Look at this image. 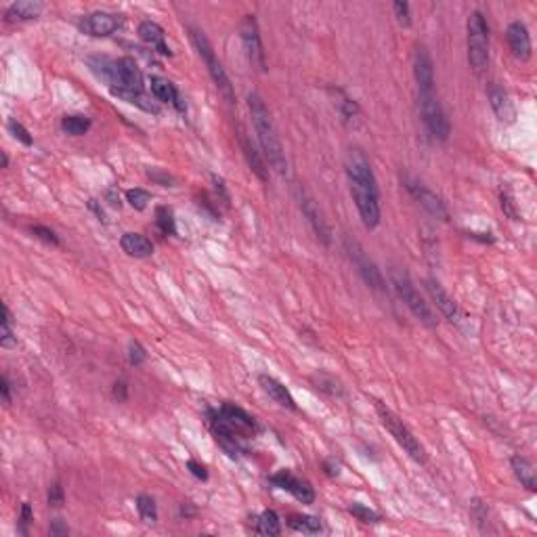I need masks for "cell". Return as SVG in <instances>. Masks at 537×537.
<instances>
[{
    "label": "cell",
    "mask_w": 537,
    "mask_h": 537,
    "mask_svg": "<svg viewBox=\"0 0 537 537\" xmlns=\"http://www.w3.org/2000/svg\"><path fill=\"white\" fill-rule=\"evenodd\" d=\"M248 107H250V116H252V124H254V131H256V137H258V143L265 151V158L269 160V164L283 176L288 174V160H286V151H283V145L277 137V131L273 126V120H271V114L267 110L265 101L252 92L248 97Z\"/></svg>",
    "instance_id": "obj_1"
},
{
    "label": "cell",
    "mask_w": 537,
    "mask_h": 537,
    "mask_svg": "<svg viewBox=\"0 0 537 537\" xmlns=\"http://www.w3.org/2000/svg\"><path fill=\"white\" fill-rule=\"evenodd\" d=\"M376 411H378V418H380L382 426L390 433V437L399 443V447H403V452L411 460H415L418 464H424L426 462V449L413 437V433L409 431V428L403 424V420L393 409H388L384 403H380V401H376Z\"/></svg>",
    "instance_id": "obj_2"
},
{
    "label": "cell",
    "mask_w": 537,
    "mask_h": 537,
    "mask_svg": "<svg viewBox=\"0 0 537 537\" xmlns=\"http://www.w3.org/2000/svg\"><path fill=\"white\" fill-rule=\"evenodd\" d=\"M468 63L477 76L489 65V28L481 11L468 17Z\"/></svg>",
    "instance_id": "obj_3"
},
{
    "label": "cell",
    "mask_w": 537,
    "mask_h": 537,
    "mask_svg": "<svg viewBox=\"0 0 537 537\" xmlns=\"http://www.w3.org/2000/svg\"><path fill=\"white\" fill-rule=\"evenodd\" d=\"M191 40H193V44H195V49H197L201 61L206 63V67H208V72H210L214 84H217V88L225 94V99H227L229 103H233V101H236V94H233V86H231V82H229V76H227L223 63L217 59V53H214V49H212L210 40L206 38V34L199 32V30H195V28H191Z\"/></svg>",
    "instance_id": "obj_4"
},
{
    "label": "cell",
    "mask_w": 537,
    "mask_h": 537,
    "mask_svg": "<svg viewBox=\"0 0 537 537\" xmlns=\"http://www.w3.org/2000/svg\"><path fill=\"white\" fill-rule=\"evenodd\" d=\"M390 277H393V286H395L397 294L401 296L405 306L413 313V317H418L422 324H426L428 328H435L437 326V317H435L433 308L424 302V298L420 296V292L415 290L411 279L405 273H399V271H393Z\"/></svg>",
    "instance_id": "obj_5"
},
{
    "label": "cell",
    "mask_w": 537,
    "mask_h": 537,
    "mask_svg": "<svg viewBox=\"0 0 537 537\" xmlns=\"http://www.w3.org/2000/svg\"><path fill=\"white\" fill-rule=\"evenodd\" d=\"M420 110H422V118H424L428 133L439 141H447L452 126H449V120L443 112V105L435 90L420 92Z\"/></svg>",
    "instance_id": "obj_6"
},
{
    "label": "cell",
    "mask_w": 537,
    "mask_h": 537,
    "mask_svg": "<svg viewBox=\"0 0 537 537\" xmlns=\"http://www.w3.org/2000/svg\"><path fill=\"white\" fill-rule=\"evenodd\" d=\"M351 195L359 210V217L367 229H376L380 225V191L378 185H361L351 183Z\"/></svg>",
    "instance_id": "obj_7"
},
{
    "label": "cell",
    "mask_w": 537,
    "mask_h": 537,
    "mask_svg": "<svg viewBox=\"0 0 537 537\" xmlns=\"http://www.w3.org/2000/svg\"><path fill=\"white\" fill-rule=\"evenodd\" d=\"M242 40H244V49L246 55L252 63V67H256L258 72L267 69V59H265V51H263V42H261V32H258V24L252 15H246L242 26Z\"/></svg>",
    "instance_id": "obj_8"
},
{
    "label": "cell",
    "mask_w": 537,
    "mask_h": 537,
    "mask_svg": "<svg viewBox=\"0 0 537 537\" xmlns=\"http://www.w3.org/2000/svg\"><path fill=\"white\" fill-rule=\"evenodd\" d=\"M120 26H122V17H120V15L105 13V11L90 13V15H86V17L80 22V30H82L84 34H88V36H94V38L110 36V34H114Z\"/></svg>",
    "instance_id": "obj_9"
},
{
    "label": "cell",
    "mask_w": 537,
    "mask_h": 537,
    "mask_svg": "<svg viewBox=\"0 0 537 537\" xmlns=\"http://www.w3.org/2000/svg\"><path fill=\"white\" fill-rule=\"evenodd\" d=\"M271 483L288 493H292L300 504H313L315 502V489L311 487L308 481H302L294 477L290 470H279L277 474L271 477Z\"/></svg>",
    "instance_id": "obj_10"
},
{
    "label": "cell",
    "mask_w": 537,
    "mask_h": 537,
    "mask_svg": "<svg viewBox=\"0 0 537 537\" xmlns=\"http://www.w3.org/2000/svg\"><path fill=\"white\" fill-rule=\"evenodd\" d=\"M405 187L411 191V195L433 214V217H437V219H441V221H449V212H447V206H445V201L437 195V193H433L431 189H426V187H422L420 183H415V181H409V179H405Z\"/></svg>",
    "instance_id": "obj_11"
},
{
    "label": "cell",
    "mask_w": 537,
    "mask_h": 537,
    "mask_svg": "<svg viewBox=\"0 0 537 537\" xmlns=\"http://www.w3.org/2000/svg\"><path fill=\"white\" fill-rule=\"evenodd\" d=\"M413 76L418 82V90H435V67H433V59L428 55L426 47L418 44L415 53H413Z\"/></svg>",
    "instance_id": "obj_12"
},
{
    "label": "cell",
    "mask_w": 537,
    "mask_h": 537,
    "mask_svg": "<svg viewBox=\"0 0 537 537\" xmlns=\"http://www.w3.org/2000/svg\"><path fill=\"white\" fill-rule=\"evenodd\" d=\"M349 254H351V258L355 261V265H357V269H359L363 281H365L370 288H374V290H378V292H384V290H386V281H384L380 269L363 254V250H361L357 244H353V248L349 246Z\"/></svg>",
    "instance_id": "obj_13"
},
{
    "label": "cell",
    "mask_w": 537,
    "mask_h": 537,
    "mask_svg": "<svg viewBox=\"0 0 537 537\" xmlns=\"http://www.w3.org/2000/svg\"><path fill=\"white\" fill-rule=\"evenodd\" d=\"M506 38H508L510 51L516 59H520V61L531 59V36L522 22H512L506 30Z\"/></svg>",
    "instance_id": "obj_14"
},
{
    "label": "cell",
    "mask_w": 537,
    "mask_h": 537,
    "mask_svg": "<svg viewBox=\"0 0 537 537\" xmlns=\"http://www.w3.org/2000/svg\"><path fill=\"white\" fill-rule=\"evenodd\" d=\"M426 290H428V294H431L433 302L437 304V308H439L449 321H458V319H460L458 304L454 302V298L443 290V286H441L437 279H426Z\"/></svg>",
    "instance_id": "obj_15"
},
{
    "label": "cell",
    "mask_w": 537,
    "mask_h": 537,
    "mask_svg": "<svg viewBox=\"0 0 537 537\" xmlns=\"http://www.w3.org/2000/svg\"><path fill=\"white\" fill-rule=\"evenodd\" d=\"M300 208H302V212H304V217H306L308 225L313 227L315 236H317L321 242H324L326 246H330V244H332L330 227H328V223L324 221V217H321V212L317 210V206L313 204V199H308V197H300Z\"/></svg>",
    "instance_id": "obj_16"
},
{
    "label": "cell",
    "mask_w": 537,
    "mask_h": 537,
    "mask_svg": "<svg viewBox=\"0 0 537 537\" xmlns=\"http://www.w3.org/2000/svg\"><path fill=\"white\" fill-rule=\"evenodd\" d=\"M219 413L223 415V420H225L231 428H236L238 433H242V431H252V433H254V431H256V420H254L250 413H246L242 407H238V405L225 403Z\"/></svg>",
    "instance_id": "obj_17"
},
{
    "label": "cell",
    "mask_w": 537,
    "mask_h": 537,
    "mask_svg": "<svg viewBox=\"0 0 537 537\" xmlns=\"http://www.w3.org/2000/svg\"><path fill=\"white\" fill-rule=\"evenodd\" d=\"M489 103L493 107L495 116L502 120V122H512L514 120V107H512V101L508 97V92L497 86V84H491L489 86Z\"/></svg>",
    "instance_id": "obj_18"
},
{
    "label": "cell",
    "mask_w": 537,
    "mask_h": 537,
    "mask_svg": "<svg viewBox=\"0 0 537 537\" xmlns=\"http://www.w3.org/2000/svg\"><path fill=\"white\" fill-rule=\"evenodd\" d=\"M44 11V5L38 0H17L7 9V19L9 22H30L36 19Z\"/></svg>",
    "instance_id": "obj_19"
},
{
    "label": "cell",
    "mask_w": 537,
    "mask_h": 537,
    "mask_svg": "<svg viewBox=\"0 0 537 537\" xmlns=\"http://www.w3.org/2000/svg\"><path fill=\"white\" fill-rule=\"evenodd\" d=\"M139 36H141V40H145L147 44H151L154 49H158L160 55H166V57L172 55L170 49H168L166 42H164L166 34H164L162 26H158L156 22H141V24H139Z\"/></svg>",
    "instance_id": "obj_20"
},
{
    "label": "cell",
    "mask_w": 537,
    "mask_h": 537,
    "mask_svg": "<svg viewBox=\"0 0 537 537\" xmlns=\"http://www.w3.org/2000/svg\"><path fill=\"white\" fill-rule=\"evenodd\" d=\"M120 246L129 256H135V258H147L154 254V244L141 233H124L120 240Z\"/></svg>",
    "instance_id": "obj_21"
},
{
    "label": "cell",
    "mask_w": 537,
    "mask_h": 537,
    "mask_svg": "<svg viewBox=\"0 0 537 537\" xmlns=\"http://www.w3.org/2000/svg\"><path fill=\"white\" fill-rule=\"evenodd\" d=\"M258 382L263 384V388H265V393L275 401V403H279L281 407H288V409H296V401H294V397L290 395V390L279 382V380H275V378H271V376H261L258 378Z\"/></svg>",
    "instance_id": "obj_22"
},
{
    "label": "cell",
    "mask_w": 537,
    "mask_h": 537,
    "mask_svg": "<svg viewBox=\"0 0 537 537\" xmlns=\"http://www.w3.org/2000/svg\"><path fill=\"white\" fill-rule=\"evenodd\" d=\"M149 88H151V94L156 99H160L164 103H174L179 110L183 112V103H181L179 90H176V86L170 80H166L162 76H151L149 78Z\"/></svg>",
    "instance_id": "obj_23"
},
{
    "label": "cell",
    "mask_w": 537,
    "mask_h": 537,
    "mask_svg": "<svg viewBox=\"0 0 537 537\" xmlns=\"http://www.w3.org/2000/svg\"><path fill=\"white\" fill-rule=\"evenodd\" d=\"M240 143H242V151H244V156H246V160H248L250 168L254 170V174H256L263 183H267V181H269V170H267V166H265L263 158L258 156V151L254 149V145L248 141V137H246L244 133L240 135Z\"/></svg>",
    "instance_id": "obj_24"
},
{
    "label": "cell",
    "mask_w": 537,
    "mask_h": 537,
    "mask_svg": "<svg viewBox=\"0 0 537 537\" xmlns=\"http://www.w3.org/2000/svg\"><path fill=\"white\" fill-rule=\"evenodd\" d=\"M512 470H514L516 479H518L529 491H535V468H533V464H531L527 458L514 456V458H512Z\"/></svg>",
    "instance_id": "obj_25"
},
{
    "label": "cell",
    "mask_w": 537,
    "mask_h": 537,
    "mask_svg": "<svg viewBox=\"0 0 537 537\" xmlns=\"http://www.w3.org/2000/svg\"><path fill=\"white\" fill-rule=\"evenodd\" d=\"M288 524L294 529V531H300V533H308V535H317L321 533V520L315 518V516H306V514H292L288 518Z\"/></svg>",
    "instance_id": "obj_26"
},
{
    "label": "cell",
    "mask_w": 537,
    "mask_h": 537,
    "mask_svg": "<svg viewBox=\"0 0 537 537\" xmlns=\"http://www.w3.org/2000/svg\"><path fill=\"white\" fill-rule=\"evenodd\" d=\"M336 94H338V101H336V105H338V112H340V116H342V120L347 122V124H355V120L359 118V105L347 94V92H342V90H336Z\"/></svg>",
    "instance_id": "obj_27"
},
{
    "label": "cell",
    "mask_w": 537,
    "mask_h": 537,
    "mask_svg": "<svg viewBox=\"0 0 537 537\" xmlns=\"http://www.w3.org/2000/svg\"><path fill=\"white\" fill-rule=\"evenodd\" d=\"M279 531H281V522H279L277 512L265 510V512L256 518V533L273 537V535H279Z\"/></svg>",
    "instance_id": "obj_28"
},
{
    "label": "cell",
    "mask_w": 537,
    "mask_h": 537,
    "mask_svg": "<svg viewBox=\"0 0 537 537\" xmlns=\"http://www.w3.org/2000/svg\"><path fill=\"white\" fill-rule=\"evenodd\" d=\"M0 347L5 349H15L17 347V336L13 332V317L7 304H3V328H0Z\"/></svg>",
    "instance_id": "obj_29"
},
{
    "label": "cell",
    "mask_w": 537,
    "mask_h": 537,
    "mask_svg": "<svg viewBox=\"0 0 537 537\" xmlns=\"http://www.w3.org/2000/svg\"><path fill=\"white\" fill-rule=\"evenodd\" d=\"M61 129H63L67 135L80 137V135H84V133L90 129V120H88L86 116H63Z\"/></svg>",
    "instance_id": "obj_30"
},
{
    "label": "cell",
    "mask_w": 537,
    "mask_h": 537,
    "mask_svg": "<svg viewBox=\"0 0 537 537\" xmlns=\"http://www.w3.org/2000/svg\"><path fill=\"white\" fill-rule=\"evenodd\" d=\"M137 510L141 514V518L147 522V524H154L158 520V506L154 502L151 495H139L137 497Z\"/></svg>",
    "instance_id": "obj_31"
},
{
    "label": "cell",
    "mask_w": 537,
    "mask_h": 537,
    "mask_svg": "<svg viewBox=\"0 0 537 537\" xmlns=\"http://www.w3.org/2000/svg\"><path fill=\"white\" fill-rule=\"evenodd\" d=\"M156 223H158V227H160L162 233L174 236L176 229H174V217H172V210H170V208L160 206V208L156 210Z\"/></svg>",
    "instance_id": "obj_32"
},
{
    "label": "cell",
    "mask_w": 537,
    "mask_h": 537,
    "mask_svg": "<svg viewBox=\"0 0 537 537\" xmlns=\"http://www.w3.org/2000/svg\"><path fill=\"white\" fill-rule=\"evenodd\" d=\"M349 512H351L357 520H361V522H372V524H376V522L382 520V516H380L378 512H374L372 508H367V506H363V504H357V502L349 506Z\"/></svg>",
    "instance_id": "obj_33"
},
{
    "label": "cell",
    "mask_w": 537,
    "mask_h": 537,
    "mask_svg": "<svg viewBox=\"0 0 537 537\" xmlns=\"http://www.w3.org/2000/svg\"><path fill=\"white\" fill-rule=\"evenodd\" d=\"M126 199H129V204H131L133 208L145 210L147 204L151 201V195H149L145 189H129V191H126Z\"/></svg>",
    "instance_id": "obj_34"
},
{
    "label": "cell",
    "mask_w": 537,
    "mask_h": 537,
    "mask_svg": "<svg viewBox=\"0 0 537 537\" xmlns=\"http://www.w3.org/2000/svg\"><path fill=\"white\" fill-rule=\"evenodd\" d=\"M393 9H395V15H397V22L401 24V26H405V28H409L411 26V15H409V5L407 3H403V0H397V3L393 5Z\"/></svg>",
    "instance_id": "obj_35"
},
{
    "label": "cell",
    "mask_w": 537,
    "mask_h": 537,
    "mask_svg": "<svg viewBox=\"0 0 537 537\" xmlns=\"http://www.w3.org/2000/svg\"><path fill=\"white\" fill-rule=\"evenodd\" d=\"M32 233L38 238V240H42L44 244H51V246H59V238L55 236V231H51L49 227H42V225H36V227H32Z\"/></svg>",
    "instance_id": "obj_36"
},
{
    "label": "cell",
    "mask_w": 537,
    "mask_h": 537,
    "mask_svg": "<svg viewBox=\"0 0 537 537\" xmlns=\"http://www.w3.org/2000/svg\"><path fill=\"white\" fill-rule=\"evenodd\" d=\"M9 131L13 133V137L15 139H19L24 145H32L34 141H32V137H30V133L24 129V124H19L17 120H9Z\"/></svg>",
    "instance_id": "obj_37"
},
{
    "label": "cell",
    "mask_w": 537,
    "mask_h": 537,
    "mask_svg": "<svg viewBox=\"0 0 537 537\" xmlns=\"http://www.w3.org/2000/svg\"><path fill=\"white\" fill-rule=\"evenodd\" d=\"M129 359H131L133 365H141V363H145V359H147L145 349H143L139 342H135V340L129 345Z\"/></svg>",
    "instance_id": "obj_38"
},
{
    "label": "cell",
    "mask_w": 537,
    "mask_h": 537,
    "mask_svg": "<svg viewBox=\"0 0 537 537\" xmlns=\"http://www.w3.org/2000/svg\"><path fill=\"white\" fill-rule=\"evenodd\" d=\"M147 176H149L151 181H156L158 185H162V187H174V179H172L170 174L162 172V170L151 168V170H147Z\"/></svg>",
    "instance_id": "obj_39"
},
{
    "label": "cell",
    "mask_w": 537,
    "mask_h": 537,
    "mask_svg": "<svg viewBox=\"0 0 537 537\" xmlns=\"http://www.w3.org/2000/svg\"><path fill=\"white\" fill-rule=\"evenodd\" d=\"M49 504L51 506H63V487L59 485V483H55L53 487H51V491H49Z\"/></svg>",
    "instance_id": "obj_40"
},
{
    "label": "cell",
    "mask_w": 537,
    "mask_h": 537,
    "mask_svg": "<svg viewBox=\"0 0 537 537\" xmlns=\"http://www.w3.org/2000/svg\"><path fill=\"white\" fill-rule=\"evenodd\" d=\"M51 535H55V537H63V535H67L69 533V529H67V524L61 520V518H55L53 522H51Z\"/></svg>",
    "instance_id": "obj_41"
},
{
    "label": "cell",
    "mask_w": 537,
    "mask_h": 537,
    "mask_svg": "<svg viewBox=\"0 0 537 537\" xmlns=\"http://www.w3.org/2000/svg\"><path fill=\"white\" fill-rule=\"evenodd\" d=\"M187 468L191 470V474H193L195 479H201V481H206V479H208L206 468H204L201 464H197L195 460H189V462H187Z\"/></svg>",
    "instance_id": "obj_42"
},
{
    "label": "cell",
    "mask_w": 537,
    "mask_h": 537,
    "mask_svg": "<svg viewBox=\"0 0 537 537\" xmlns=\"http://www.w3.org/2000/svg\"><path fill=\"white\" fill-rule=\"evenodd\" d=\"M28 522H32V508H30V504H24L22 506V533H26V524Z\"/></svg>",
    "instance_id": "obj_43"
},
{
    "label": "cell",
    "mask_w": 537,
    "mask_h": 537,
    "mask_svg": "<svg viewBox=\"0 0 537 537\" xmlns=\"http://www.w3.org/2000/svg\"><path fill=\"white\" fill-rule=\"evenodd\" d=\"M0 390H3V401H5V405H9V403H11V384H9L7 378L0 380Z\"/></svg>",
    "instance_id": "obj_44"
},
{
    "label": "cell",
    "mask_w": 537,
    "mask_h": 537,
    "mask_svg": "<svg viewBox=\"0 0 537 537\" xmlns=\"http://www.w3.org/2000/svg\"><path fill=\"white\" fill-rule=\"evenodd\" d=\"M114 397H116L118 401H126V384H124V382H116V386H114Z\"/></svg>",
    "instance_id": "obj_45"
},
{
    "label": "cell",
    "mask_w": 537,
    "mask_h": 537,
    "mask_svg": "<svg viewBox=\"0 0 537 537\" xmlns=\"http://www.w3.org/2000/svg\"><path fill=\"white\" fill-rule=\"evenodd\" d=\"M326 468H328V474H330V477H336V474L340 472V470H338V464L334 466L332 462H326Z\"/></svg>",
    "instance_id": "obj_46"
},
{
    "label": "cell",
    "mask_w": 537,
    "mask_h": 537,
    "mask_svg": "<svg viewBox=\"0 0 537 537\" xmlns=\"http://www.w3.org/2000/svg\"><path fill=\"white\" fill-rule=\"evenodd\" d=\"M7 166H9V156L3 154V168H7Z\"/></svg>",
    "instance_id": "obj_47"
}]
</instances>
